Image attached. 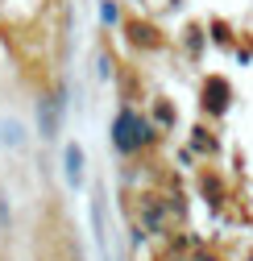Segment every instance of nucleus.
<instances>
[{
	"label": "nucleus",
	"instance_id": "nucleus-2",
	"mask_svg": "<svg viewBox=\"0 0 253 261\" xmlns=\"http://www.w3.org/2000/svg\"><path fill=\"white\" fill-rule=\"evenodd\" d=\"M79 162H83V153H79V149H67V178H71V182L79 178Z\"/></svg>",
	"mask_w": 253,
	"mask_h": 261
},
{
	"label": "nucleus",
	"instance_id": "nucleus-3",
	"mask_svg": "<svg viewBox=\"0 0 253 261\" xmlns=\"http://www.w3.org/2000/svg\"><path fill=\"white\" fill-rule=\"evenodd\" d=\"M0 141L5 145H21V128L17 124H0Z\"/></svg>",
	"mask_w": 253,
	"mask_h": 261
},
{
	"label": "nucleus",
	"instance_id": "nucleus-1",
	"mask_svg": "<svg viewBox=\"0 0 253 261\" xmlns=\"http://www.w3.org/2000/svg\"><path fill=\"white\" fill-rule=\"evenodd\" d=\"M141 137H145V124H141L133 112H124V116L116 120V145H120V149H133Z\"/></svg>",
	"mask_w": 253,
	"mask_h": 261
}]
</instances>
